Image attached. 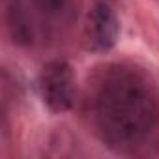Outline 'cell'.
Listing matches in <instances>:
<instances>
[{"mask_svg": "<svg viewBox=\"0 0 159 159\" xmlns=\"http://www.w3.org/2000/svg\"><path fill=\"white\" fill-rule=\"evenodd\" d=\"M38 4V8L47 13L49 17L54 19H67L73 13V2L71 0H34Z\"/></svg>", "mask_w": 159, "mask_h": 159, "instance_id": "3957f363", "label": "cell"}, {"mask_svg": "<svg viewBox=\"0 0 159 159\" xmlns=\"http://www.w3.org/2000/svg\"><path fill=\"white\" fill-rule=\"evenodd\" d=\"M39 94L52 112L69 111L75 98V75L66 60L49 62L39 73Z\"/></svg>", "mask_w": 159, "mask_h": 159, "instance_id": "6da1fadb", "label": "cell"}, {"mask_svg": "<svg viewBox=\"0 0 159 159\" xmlns=\"http://www.w3.org/2000/svg\"><path fill=\"white\" fill-rule=\"evenodd\" d=\"M118 34H120V23L114 10L107 2H98L90 10L84 28V38L88 47L99 52L109 51L114 47Z\"/></svg>", "mask_w": 159, "mask_h": 159, "instance_id": "7a4b0ae2", "label": "cell"}]
</instances>
